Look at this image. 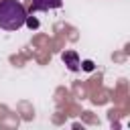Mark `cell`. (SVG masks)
<instances>
[{
  "instance_id": "1",
  "label": "cell",
  "mask_w": 130,
  "mask_h": 130,
  "mask_svg": "<svg viewBox=\"0 0 130 130\" xmlns=\"http://www.w3.org/2000/svg\"><path fill=\"white\" fill-rule=\"evenodd\" d=\"M26 20V10L18 0H0V28L18 30Z\"/></svg>"
},
{
  "instance_id": "2",
  "label": "cell",
  "mask_w": 130,
  "mask_h": 130,
  "mask_svg": "<svg viewBox=\"0 0 130 130\" xmlns=\"http://www.w3.org/2000/svg\"><path fill=\"white\" fill-rule=\"evenodd\" d=\"M61 0H30V12L35 10H53V8H61Z\"/></svg>"
},
{
  "instance_id": "3",
  "label": "cell",
  "mask_w": 130,
  "mask_h": 130,
  "mask_svg": "<svg viewBox=\"0 0 130 130\" xmlns=\"http://www.w3.org/2000/svg\"><path fill=\"white\" fill-rule=\"evenodd\" d=\"M61 59H63V63H65L71 71H77V69H79V57H77L75 51H65V53L61 55Z\"/></svg>"
},
{
  "instance_id": "4",
  "label": "cell",
  "mask_w": 130,
  "mask_h": 130,
  "mask_svg": "<svg viewBox=\"0 0 130 130\" xmlns=\"http://www.w3.org/2000/svg\"><path fill=\"white\" fill-rule=\"evenodd\" d=\"M24 24H26L28 28H37V26H39V20H37L35 16H26V20H24Z\"/></svg>"
},
{
  "instance_id": "5",
  "label": "cell",
  "mask_w": 130,
  "mask_h": 130,
  "mask_svg": "<svg viewBox=\"0 0 130 130\" xmlns=\"http://www.w3.org/2000/svg\"><path fill=\"white\" fill-rule=\"evenodd\" d=\"M79 65H83L85 71H91V69H93V63H91V61H83V63H79Z\"/></svg>"
}]
</instances>
